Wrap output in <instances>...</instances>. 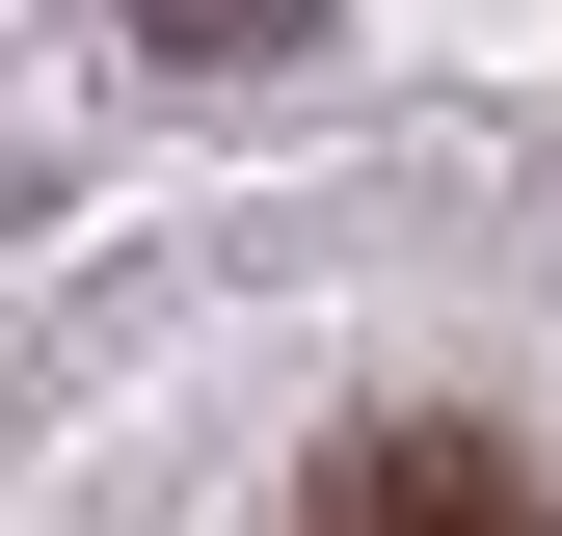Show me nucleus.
Masks as SVG:
<instances>
[{"instance_id":"1","label":"nucleus","mask_w":562,"mask_h":536,"mask_svg":"<svg viewBox=\"0 0 562 536\" xmlns=\"http://www.w3.org/2000/svg\"><path fill=\"white\" fill-rule=\"evenodd\" d=\"M295 536H562V483H536L509 429H456V402H402V429H348V456H322V510H295Z\"/></svg>"},{"instance_id":"2","label":"nucleus","mask_w":562,"mask_h":536,"mask_svg":"<svg viewBox=\"0 0 562 536\" xmlns=\"http://www.w3.org/2000/svg\"><path fill=\"white\" fill-rule=\"evenodd\" d=\"M161 54H215V81H268V54H322V0H134Z\"/></svg>"}]
</instances>
